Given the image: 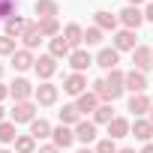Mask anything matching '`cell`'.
Masks as SVG:
<instances>
[{
	"mask_svg": "<svg viewBox=\"0 0 153 153\" xmlns=\"http://www.w3.org/2000/svg\"><path fill=\"white\" fill-rule=\"evenodd\" d=\"M33 96H36V102H39V105H54V102H57V87H54V84H48V81H42V84L36 87V93H33Z\"/></svg>",
	"mask_w": 153,
	"mask_h": 153,
	"instance_id": "11",
	"label": "cell"
},
{
	"mask_svg": "<svg viewBox=\"0 0 153 153\" xmlns=\"http://www.w3.org/2000/svg\"><path fill=\"white\" fill-rule=\"evenodd\" d=\"M15 51H18V48H15V39L3 33V36H0V57H12Z\"/></svg>",
	"mask_w": 153,
	"mask_h": 153,
	"instance_id": "31",
	"label": "cell"
},
{
	"mask_svg": "<svg viewBox=\"0 0 153 153\" xmlns=\"http://www.w3.org/2000/svg\"><path fill=\"white\" fill-rule=\"evenodd\" d=\"M36 120V105L27 99V102H15L12 108V123H33Z\"/></svg>",
	"mask_w": 153,
	"mask_h": 153,
	"instance_id": "2",
	"label": "cell"
},
{
	"mask_svg": "<svg viewBox=\"0 0 153 153\" xmlns=\"http://www.w3.org/2000/svg\"><path fill=\"white\" fill-rule=\"evenodd\" d=\"M129 129H132V123H129L126 117H114V120L108 123V135H111V138H123V135H129Z\"/></svg>",
	"mask_w": 153,
	"mask_h": 153,
	"instance_id": "20",
	"label": "cell"
},
{
	"mask_svg": "<svg viewBox=\"0 0 153 153\" xmlns=\"http://www.w3.org/2000/svg\"><path fill=\"white\" fill-rule=\"evenodd\" d=\"M63 90L69 93V96H81V93H87V78L81 72H72L69 78L63 81Z\"/></svg>",
	"mask_w": 153,
	"mask_h": 153,
	"instance_id": "3",
	"label": "cell"
},
{
	"mask_svg": "<svg viewBox=\"0 0 153 153\" xmlns=\"http://www.w3.org/2000/svg\"><path fill=\"white\" fill-rule=\"evenodd\" d=\"M117 60H120V51H117V48H102V51L96 54V63H99L105 72L117 69Z\"/></svg>",
	"mask_w": 153,
	"mask_h": 153,
	"instance_id": "10",
	"label": "cell"
},
{
	"mask_svg": "<svg viewBox=\"0 0 153 153\" xmlns=\"http://www.w3.org/2000/svg\"><path fill=\"white\" fill-rule=\"evenodd\" d=\"M120 21L126 24V30H138V27L144 24V12H141L138 6H126V9L120 12Z\"/></svg>",
	"mask_w": 153,
	"mask_h": 153,
	"instance_id": "4",
	"label": "cell"
},
{
	"mask_svg": "<svg viewBox=\"0 0 153 153\" xmlns=\"http://www.w3.org/2000/svg\"><path fill=\"white\" fill-rule=\"evenodd\" d=\"M141 153H153V141H147V144H144V150H141Z\"/></svg>",
	"mask_w": 153,
	"mask_h": 153,
	"instance_id": "38",
	"label": "cell"
},
{
	"mask_svg": "<svg viewBox=\"0 0 153 153\" xmlns=\"http://www.w3.org/2000/svg\"><path fill=\"white\" fill-rule=\"evenodd\" d=\"M114 48L117 51H135V30H117L114 33Z\"/></svg>",
	"mask_w": 153,
	"mask_h": 153,
	"instance_id": "9",
	"label": "cell"
},
{
	"mask_svg": "<svg viewBox=\"0 0 153 153\" xmlns=\"http://www.w3.org/2000/svg\"><path fill=\"white\" fill-rule=\"evenodd\" d=\"M57 114H60V123H63V126H78V123H81V111H78L75 102H72V105H63Z\"/></svg>",
	"mask_w": 153,
	"mask_h": 153,
	"instance_id": "12",
	"label": "cell"
},
{
	"mask_svg": "<svg viewBox=\"0 0 153 153\" xmlns=\"http://www.w3.org/2000/svg\"><path fill=\"white\" fill-rule=\"evenodd\" d=\"M12 6L15 0H0V18H12Z\"/></svg>",
	"mask_w": 153,
	"mask_h": 153,
	"instance_id": "34",
	"label": "cell"
},
{
	"mask_svg": "<svg viewBox=\"0 0 153 153\" xmlns=\"http://www.w3.org/2000/svg\"><path fill=\"white\" fill-rule=\"evenodd\" d=\"M33 69H36V75H39L42 81H48L51 75L57 72V57H51V54H45V57H39V60H36V66H33Z\"/></svg>",
	"mask_w": 153,
	"mask_h": 153,
	"instance_id": "6",
	"label": "cell"
},
{
	"mask_svg": "<svg viewBox=\"0 0 153 153\" xmlns=\"http://www.w3.org/2000/svg\"><path fill=\"white\" fill-rule=\"evenodd\" d=\"M78 153H96V150H90V147H81V150H78Z\"/></svg>",
	"mask_w": 153,
	"mask_h": 153,
	"instance_id": "39",
	"label": "cell"
},
{
	"mask_svg": "<svg viewBox=\"0 0 153 153\" xmlns=\"http://www.w3.org/2000/svg\"><path fill=\"white\" fill-rule=\"evenodd\" d=\"M12 66H15L18 72H24V69H30V66H36V60H33V54H30V48H18V51L12 54Z\"/></svg>",
	"mask_w": 153,
	"mask_h": 153,
	"instance_id": "15",
	"label": "cell"
},
{
	"mask_svg": "<svg viewBox=\"0 0 153 153\" xmlns=\"http://www.w3.org/2000/svg\"><path fill=\"white\" fill-rule=\"evenodd\" d=\"M150 105H153V102H150L144 93H132V99H129V111H132L135 117H138V114H147Z\"/></svg>",
	"mask_w": 153,
	"mask_h": 153,
	"instance_id": "19",
	"label": "cell"
},
{
	"mask_svg": "<svg viewBox=\"0 0 153 153\" xmlns=\"http://www.w3.org/2000/svg\"><path fill=\"white\" fill-rule=\"evenodd\" d=\"M138 3H144V0H129V6H138Z\"/></svg>",
	"mask_w": 153,
	"mask_h": 153,
	"instance_id": "41",
	"label": "cell"
},
{
	"mask_svg": "<svg viewBox=\"0 0 153 153\" xmlns=\"http://www.w3.org/2000/svg\"><path fill=\"white\" fill-rule=\"evenodd\" d=\"M39 153H60V147H57V144H42Z\"/></svg>",
	"mask_w": 153,
	"mask_h": 153,
	"instance_id": "35",
	"label": "cell"
},
{
	"mask_svg": "<svg viewBox=\"0 0 153 153\" xmlns=\"http://www.w3.org/2000/svg\"><path fill=\"white\" fill-rule=\"evenodd\" d=\"M111 120H114V108H111L108 102H105V105H99V108L93 111V123H105V126H108Z\"/></svg>",
	"mask_w": 153,
	"mask_h": 153,
	"instance_id": "28",
	"label": "cell"
},
{
	"mask_svg": "<svg viewBox=\"0 0 153 153\" xmlns=\"http://www.w3.org/2000/svg\"><path fill=\"white\" fill-rule=\"evenodd\" d=\"M96 27L99 30H114L117 27V15H111L108 9H99L96 12Z\"/></svg>",
	"mask_w": 153,
	"mask_h": 153,
	"instance_id": "25",
	"label": "cell"
},
{
	"mask_svg": "<svg viewBox=\"0 0 153 153\" xmlns=\"http://www.w3.org/2000/svg\"><path fill=\"white\" fill-rule=\"evenodd\" d=\"M132 63H135V69H138V72L150 69V66H153V48H147V45H138V48L132 51Z\"/></svg>",
	"mask_w": 153,
	"mask_h": 153,
	"instance_id": "5",
	"label": "cell"
},
{
	"mask_svg": "<svg viewBox=\"0 0 153 153\" xmlns=\"http://www.w3.org/2000/svg\"><path fill=\"white\" fill-rule=\"evenodd\" d=\"M126 90H132V93H144V90H147V78H144V72H138V69L126 72Z\"/></svg>",
	"mask_w": 153,
	"mask_h": 153,
	"instance_id": "13",
	"label": "cell"
},
{
	"mask_svg": "<svg viewBox=\"0 0 153 153\" xmlns=\"http://www.w3.org/2000/svg\"><path fill=\"white\" fill-rule=\"evenodd\" d=\"M75 105H78V111H81V114H93V111L99 108V96H96L93 90H87V93H81V96H78V102H75Z\"/></svg>",
	"mask_w": 153,
	"mask_h": 153,
	"instance_id": "14",
	"label": "cell"
},
{
	"mask_svg": "<svg viewBox=\"0 0 153 153\" xmlns=\"http://www.w3.org/2000/svg\"><path fill=\"white\" fill-rule=\"evenodd\" d=\"M33 12H36L39 18H57L60 6H57V0H36V6H33Z\"/></svg>",
	"mask_w": 153,
	"mask_h": 153,
	"instance_id": "16",
	"label": "cell"
},
{
	"mask_svg": "<svg viewBox=\"0 0 153 153\" xmlns=\"http://www.w3.org/2000/svg\"><path fill=\"white\" fill-rule=\"evenodd\" d=\"M69 54H72V45L63 39V33L54 36V39H51V57H69Z\"/></svg>",
	"mask_w": 153,
	"mask_h": 153,
	"instance_id": "24",
	"label": "cell"
},
{
	"mask_svg": "<svg viewBox=\"0 0 153 153\" xmlns=\"http://www.w3.org/2000/svg\"><path fill=\"white\" fill-rule=\"evenodd\" d=\"M0 153H12V150H0Z\"/></svg>",
	"mask_w": 153,
	"mask_h": 153,
	"instance_id": "44",
	"label": "cell"
},
{
	"mask_svg": "<svg viewBox=\"0 0 153 153\" xmlns=\"http://www.w3.org/2000/svg\"><path fill=\"white\" fill-rule=\"evenodd\" d=\"M96 138V123H87V120H81L78 126H75V141H84V144H90Z\"/></svg>",
	"mask_w": 153,
	"mask_h": 153,
	"instance_id": "18",
	"label": "cell"
},
{
	"mask_svg": "<svg viewBox=\"0 0 153 153\" xmlns=\"http://www.w3.org/2000/svg\"><path fill=\"white\" fill-rule=\"evenodd\" d=\"M51 132H54V129H51V123H48V120H42V117H36V120L30 123V135H33V138H48Z\"/></svg>",
	"mask_w": 153,
	"mask_h": 153,
	"instance_id": "27",
	"label": "cell"
},
{
	"mask_svg": "<svg viewBox=\"0 0 153 153\" xmlns=\"http://www.w3.org/2000/svg\"><path fill=\"white\" fill-rule=\"evenodd\" d=\"M27 24H30V21H24L21 15H12V18H6V36H12V39H18V36H24V30H27Z\"/></svg>",
	"mask_w": 153,
	"mask_h": 153,
	"instance_id": "17",
	"label": "cell"
},
{
	"mask_svg": "<svg viewBox=\"0 0 153 153\" xmlns=\"http://www.w3.org/2000/svg\"><path fill=\"white\" fill-rule=\"evenodd\" d=\"M63 39H66L72 48H78V45L84 42V30H81L78 24H66V30H63Z\"/></svg>",
	"mask_w": 153,
	"mask_h": 153,
	"instance_id": "22",
	"label": "cell"
},
{
	"mask_svg": "<svg viewBox=\"0 0 153 153\" xmlns=\"http://www.w3.org/2000/svg\"><path fill=\"white\" fill-rule=\"evenodd\" d=\"M150 123H153V105H150Z\"/></svg>",
	"mask_w": 153,
	"mask_h": 153,
	"instance_id": "42",
	"label": "cell"
},
{
	"mask_svg": "<svg viewBox=\"0 0 153 153\" xmlns=\"http://www.w3.org/2000/svg\"><path fill=\"white\" fill-rule=\"evenodd\" d=\"M144 21H153V3H147V9H144Z\"/></svg>",
	"mask_w": 153,
	"mask_h": 153,
	"instance_id": "36",
	"label": "cell"
},
{
	"mask_svg": "<svg viewBox=\"0 0 153 153\" xmlns=\"http://www.w3.org/2000/svg\"><path fill=\"white\" fill-rule=\"evenodd\" d=\"M36 150V138L33 135H18L15 138V153H33Z\"/></svg>",
	"mask_w": 153,
	"mask_h": 153,
	"instance_id": "29",
	"label": "cell"
},
{
	"mask_svg": "<svg viewBox=\"0 0 153 153\" xmlns=\"http://www.w3.org/2000/svg\"><path fill=\"white\" fill-rule=\"evenodd\" d=\"M96 153H117V144H114V138H105V141H99V144H96Z\"/></svg>",
	"mask_w": 153,
	"mask_h": 153,
	"instance_id": "33",
	"label": "cell"
},
{
	"mask_svg": "<svg viewBox=\"0 0 153 153\" xmlns=\"http://www.w3.org/2000/svg\"><path fill=\"white\" fill-rule=\"evenodd\" d=\"M0 123H3V108H0Z\"/></svg>",
	"mask_w": 153,
	"mask_h": 153,
	"instance_id": "43",
	"label": "cell"
},
{
	"mask_svg": "<svg viewBox=\"0 0 153 153\" xmlns=\"http://www.w3.org/2000/svg\"><path fill=\"white\" fill-rule=\"evenodd\" d=\"M33 93H36V87H33L27 78H15V81L9 84V96H12L15 102H27Z\"/></svg>",
	"mask_w": 153,
	"mask_h": 153,
	"instance_id": "1",
	"label": "cell"
},
{
	"mask_svg": "<svg viewBox=\"0 0 153 153\" xmlns=\"http://www.w3.org/2000/svg\"><path fill=\"white\" fill-rule=\"evenodd\" d=\"M24 48H36L39 42H42V33H39V24H27V30H24Z\"/></svg>",
	"mask_w": 153,
	"mask_h": 153,
	"instance_id": "26",
	"label": "cell"
},
{
	"mask_svg": "<svg viewBox=\"0 0 153 153\" xmlns=\"http://www.w3.org/2000/svg\"><path fill=\"white\" fill-rule=\"evenodd\" d=\"M69 66H72L75 72H84L87 66H93V57H90V51H84V48H75V51L69 54Z\"/></svg>",
	"mask_w": 153,
	"mask_h": 153,
	"instance_id": "8",
	"label": "cell"
},
{
	"mask_svg": "<svg viewBox=\"0 0 153 153\" xmlns=\"http://www.w3.org/2000/svg\"><path fill=\"white\" fill-rule=\"evenodd\" d=\"M15 138H18V132H15V123L3 120V123H0V141H3V144H15Z\"/></svg>",
	"mask_w": 153,
	"mask_h": 153,
	"instance_id": "30",
	"label": "cell"
},
{
	"mask_svg": "<svg viewBox=\"0 0 153 153\" xmlns=\"http://www.w3.org/2000/svg\"><path fill=\"white\" fill-rule=\"evenodd\" d=\"M6 96H9V87H6V84H0V99H6Z\"/></svg>",
	"mask_w": 153,
	"mask_h": 153,
	"instance_id": "37",
	"label": "cell"
},
{
	"mask_svg": "<svg viewBox=\"0 0 153 153\" xmlns=\"http://www.w3.org/2000/svg\"><path fill=\"white\" fill-rule=\"evenodd\" d=\"M84 42H87V45H99V42H102V30H99V27L84 30Z\"/></svg>",
	"mask_w": 153,
	"mask_h": 153,
	"instance_id": "32",
	"label": "cell"
},
{
	"mask_svg": "<svg viewBox=\"0 0 153 153\" xmlns=\"http://www.w3.org/2000/svg\"><path fill=\"white\" fill-rule=\"evenodd\" d=\"M0 75H3V66H0Z\"/></svg>",
	"mask_w": 153,
	"mask_h": 153,
	"instance_id": "45",
	"label": "cell"
},
{
	"mask_svg": "<svg viewBox=\"0 0 153 153\" xmlns=\"http://www.w3.org/2000/svg\"><path fill=\"white\" fill-rule=\"evenodd\" d=\"M117 153H135V150H132V147H123V150H117Z\"/></svg>",
	"mask_w": 153,
	"mask_h": 153,
	"instance_id": "40",
	"label": "cell"
},
{
	"mask_svg": "<svg viewBox=\"0 0 153 153\" xmlns=\"http://www.w3.org/2000/svg\"><path fill=\"white\" fill-rule=\"evenodd\" d=\"M132 135H135L138 141H150V138H153V123H150V120H135V123H132Z\"/></svg>",
	"mask_w": 153,
	"mask_h": 153,
	"instance_id": "21",
	"label": "cell"
},
{
	"mask_svg": "<svg viewBox=\"0 0 153 153\" xmlns=\"http://www.w3.org/2000/svg\"><path fill=\"white\" fill-rule=\"evenodd\" d=\"M51 138H54V144L60 147V150H66V147H72L75 144V129H69V126H57L54 132H51Z\"/></svg>",
	"mask_w": 153,
	"mask_h": 153,
	"instance_id": "7",
	"label": "cell"
},
{
	"mask_svg": "<svg viewBox=\"0 0 153 153\" xmlns=\"http://www.w3.org/2000/svg\"><path fill=\"white\" fill-rule=\"evenodd\" d=\"M36 24H39V33H42V36H48V39L60 36V24H57V18H39Z\"/></svg>",
	"mask_w": 153,
	"mask_h": 153,
	"instance_id": "23",
	"label": "cell"
}]
</instances>
